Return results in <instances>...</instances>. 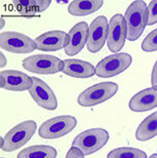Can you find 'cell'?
I'll return each instance as SVG.
<instances>
[{"label": "cell", "mask_w": 157, "mask_h": 158, "mask_svg": "<svg viewBox=\"0 0 157 158\" xmlns=\"http://www.w3.org/2000/svg\"><path fill=\"white\" fill-rule=\"evenodd\" d=\"M103 4V0H75L70 2L68 6V12L75 17H84L99 10Z\"/></svg>", "instance_id": "cell-17"}, {"label": "cell", "mask_w": 157, "mask_h": 158, "mask_svg": "<svg viewBox=\"0 0 157 158\" xmlns=\"http://www.w3.org/2000/svg\"><path fill=\"white\" fill-rule=\"evenodd\" d=\"M77 124V120L74 116L63 115L46 120L40 125L38 135L43 139L62 138L64 135L70 134Z\"/></svg>", "instance_id": "cell-6"}, {"label": "cell", "mask_w": 157, "mask_h": 158, "mask_svg": "<svg viewBox=\"0 0 157 158\" xmlns=\"http://www.w3.org/2000/svg\"><path fill=\"white\" fill-rule=\"evenodd\" d=\"M126 25V38L134 41L142 36L148 24V6L144 1H134L124 15Z\"/></svg>", "instance_id": "cell-1"}, {"label": "cell", "mask_w": 157, "mask_h": 158, "mask_svg": "<svg viewBox=\"0 0 157 158\" xmlns=\"http://www.w3.org/2000/svg\"><path fill=\"white\" fill-rule=\"evenodd\" d=\"M109 140L108 131L104 128H90L82 131L74 139L72 147H77L83 155H90L105 147Z\"/></svg>", "instance_id": "cell-2"}, {"label": "cell", "mask_w": 157, "mask_h": 158, "mask_svg": "<svg viewBox=\"0 0 157 158\" xmlns=\"http://www.w3.org/2000/svg\"><path fill=\"white\" fill-rule=\"evenodd\" d=\"M51 0H15L12 1V5L23 15H33L35 14L43 12L51 5Z\"/></svg>", "instance_id": "cell-18"}, {"label": "cell", "mask_w": 157, "mask_h": 158, "mask_svg": "<svg viewBox=\"0 0 157 158\" xmlns=\"http://www.w3.org/2000/svg\"><path fill=\"white\" fill-rule=\"evenodd\" d=\"M63 73L74 78H89L96 74V67L89 62L78 59L65 60Z\"/></svg>", "instance_id": "cell-16"}, {"label": "cell", "mask_w": 157, "mask_h": 158, "mask_svg": "<svg viewBox=\"0 0 157 158\" xmlns=\"http://www.w3.org/2000/svg\"><path fill=\"white\" fill-rule=\"evenodd\" d=\"M36 127V122L33 120H27V121L19 123L3 137L4 146L1 150L5 152L19 150L30 141V139L35 134Z\"/></svg>", "instance_id": "cell-4"}, {"label": "cell", "mask_w": 157, "mask_h": 158, "mask_svg": "<svg viewBox=\"0 0 157 158\" xmlns=\"http://www.w3.org/2000/svg\"><path fill=\"white\" fill-rule=\"evenodd\" d=\"M58 152L52 146L36 145L22 150L18 154V158H56Z\"/></svg>", "instance_id": "cell-20"}, {"label": "cell", "mask_w": 157, "mask_h": 158, "mask_svg": "<svg viewBox=\"0 0 157 158\" xmlns=\"http://www.w3.org/2000/svg\"><path fill=\"white\" fill-rule=\"evenodd\" d=\"M107 158H147L146 153L140 149L121 147L110 151Z\"/></svg>", "instance_id": "cell-21"}, {"label": "cell", "mask_w": 157, "mask_h": 158, "mask_svg": "<svg viewBox=\"0 0 157 158\" xmlns=\"http://www.w3.org/2000/svg\"><path fill=\"white\" fill-rule=\"evenodd\" d=\"M131 63L133 58L128 53L121 52L111 55L98 63L96 67V74L101 78L117 76L130 68Z\"/></svg>", "instance_id": "cell-7"}, {"label": "cell", "mask_w": 157, "mask_h": 158, "mask_svg": "<svg viewBox=\"0 0 157 158\" xmlns=\"http://www.w3.org/2000/svg\"><path fill=\"white\" fill-rule=\"evenodd\" d=\"M118 85L114 82H101L86 88L78 96L77 103L82 107H93L102 104L114 97Z\"/></svg>", "instance_id": "cell-3"}, {"label": "cell", "mask_w": 157, "mask_h": 158, "mask_svg": "<svg viewBox=\"0 0 157 158\" xmlns=\"http://www.w3.org/2000/svg\"><path fill=\"white\" fill-rule=\"evenodd\" d=\"M141 47L144 52H157V29L153 30L145 37Z\"/></svg>", "instance_id": "cell-22"}, {"label": "cell", "mask_w": 157, "mask_h": 158, "mask_svg": "<svg viewBox=\"0 0 157 158\" xmlns=\"http://www.w3.org/2000/svg\"><path fill=\"white\" fill-rule=\"evenodd\" d=\"M0 86L7 90L24 91L32 86V78L17 70H5L0 73Z\"/></svg>", "instance_id": "cell-12"}, {"label": "cell", "mask_w": 157, "mask_h": 158, "mask_svg": "<svg viewBox=\"0 0 157 158\" xmlns=\"http://www.w3.org/2000/svg\"><path fill=\"white\" fill-rule=\"evenodd\" d=\"M29 94L35 103L42 109L53 111L58 107V100L52 89L44 81L37 77H32V86Z\"/></svg>", "instance_id": "cell-10"}, {"label": "cell", "mask_w": 157, "mask_h": 158, "mask_svg": "<svg viewBox=\"0 0 157 158\" xmlns=\"http://www.w3.org/2000/svg\"><path fill=\"white\" fill-rule=\"evenodd\" d=\"M4 26H5V20L4 19H1V22H0V28H4Z\"/></svg>", "instance_id": "cell-27"}, {"label": "cell", "mask_w": 157, "mask_h": 158, "mask_svg": "<svg viewBox=\"0 0 157 158\" xmlns=\"http://www.w3.org/2000/svg\"><path fill=\"white\" fill-rule=\"evenodd\" d=\"M157 135V112L152 113L139 125L136 131V139L140 142H146Z\"/></svg>", "instance_id": "cell-19"}, {"label": "cell", "mask_w": 157, "mask_h": 158, "mask_svg": "<svg viewBox=\"0 0 157 158\" xmlns=\"http://www.w3.org/2000/svg\"><path fill=\"white\" fill-rule=\"evenodd\" d=\"M23 68L32 73L41 75H51L63 72L64 62L51 55H35L24 59L22 62Z\"/></svg>", "instance_id": "cell-5"}, {"label": "cell", "mask_w": 157, "mask_h": 158, "mask_svg": "<svg viewBox=\"0 0 157 158\" xmlns=\"http://www.w3.org/2000/svg\"><path fill=\"white\" fill-rule=\"evenodd\" d=\"M128 107L134 112H145L157 107V88L150 87L141 90L131 98Z\"/></svg>", "instance_id": "cell-15"}, {"label": "cell", "mask_w": 157, "mask_h": 158, "mask_svg": "<svg viewBox=\"0 0 157 158\" xmlns=\"http://www.w3.org/2000/svg\"><path fill=\"white\" fill-rule=\"evenodd\" d=\"M0 46L6 52L14 53H29L37 48L35 41L29 36L11 31L0 34Z\"/></svg>", "instance_id": "cell-8"}, {"label": "cell", "mask_w": 157, "mask_h": 158, "mask_svg": "<svg viewBox=\"0 0 157 158\" xmlns=\"http://www.w3.org/2000/svg\"><path fill=\"white\" fill-rule=\"evenodd\" d=\"M149 158H157V154H152Z\"/></svg>", "instance_id": "cell-28"}, {"label": "cell", "mask_w": 157, "mask_h": 158, "mask_svg": "<svg viewBox=\"0 0 157 158\" xmlns=\"http://www.w3.org/2000/svg\"><path fill=\"white\" fill-rule=\"evenodd\" d=\"M66 158H84L83 153L77 147H71L70 150L67 152Z\"/></svg>", "instance_id": "cell-24"}, {"label": "cell", "mask_w": 157, "mask_h": 158, "mask_svg": "<svg viewBox=\"0 0 157 158\" xmlns=\"http://www.w3.org/2000/svg\"><path fill=\"white\" fill-rule=\"evenodd\" d=\"M1 158H4V157H1Z\"/></svg>", "instance_id": "cell-30"}, {"label": "cell", "mask_w": 157, "mask_h": 158, "mask_svg": "<svg viewBox=\"0 0 157 158\" xmlns=\"http://www.w3.org/2000/svg\"><path fill=\"white\" fill-rule=\"evenodd\" d=\"M37 49L41 52H56L67 46L69 35L64 31H48L34 40Z\"/></svg>", "instance_id": "cell-13"}, {"label": "cell", "mask_w": 157, "mask_h": 158, "mask_svg": "<svg viewBox=\"0 0 157 158\" xmlns=\"http://www.w3.org/2000/svg\"><path fill=\"white\" fill-rule=\"evenodd\" d=\"M6 64H7V60H6L5 56L2 52H0V67L3 68L4 66H6Z\"/></svg>", "instance_id": "cell-26"}, {"label": "cell", "mask_w": 157, "mask_h": 158, "mask_svg": "<svg viewBox=\"0 0 157 158\" xmlns=\"http://www.w3.org/2000/svg\"><path fill=\"white\" fill-rule=\"evenodd\" d=\"M58 3H67V2H69V1H67V0H65V1H56Z\"/></svg>", "instance_id": "cell-29"}, {"label": "cell", "mask_w": 157, "mask_h": 158, "mask_svg": "<svg viewBox=\"0 0 157 158\" xmlns=\"http://www.w3.org/2000/svg\"><path fill=\"white\" fill-rule=\"evenodd\" d=\"M157 23V1H151L148 5V26Z\"/></svg>", "instance_id": "cell-23"}, {"label": "cell", "mask_w": 157, "mask_h": 158, "mask_svg": "<svg viewBox=\"0 0 157 158\" xmlns=\"http://www.w3.org/2000/svg\"><path fill=\"white\" fill-rule=\"evenodd\" d=\"M126 39V25L124 17L116 14L109 22V33L107 44L110 52H117L123 48Z\"/></svg>", "instance_id": "cell-11"}, {"label": "cell", "mask_w": 157, "mask_h": 158, "mask_svg": "<svg viewBox=\"0 0 157 158\" xmlns=\"http://www.w3.org/2000/svg\"><path fill=\"white\" fill-rule=\"evenodd\" d=\"M109 23L104 15H99L92 22L89 29V38H87V50L92 53L100 52L105 42L108 39Z\"/></svg>", "instance_id": "cell-9"}, {"label": "cell", "mask_w": 157, "mask_h": 158, "mask_svg": "<svg viewBox=\"0 0 157 158\" xmlns=\"http://www.w3.org/2000/svg\"><path fill=\"white\" fill-rule=\"evenodd\" d=\"M89 25L85 22L77 23L69 31V41L65 47V52L68 56H75L83 49L89 38Z\"/></svg>", "instance_id": "cell-14"}, {"label": "cell", "mask_w": 157, "mask_h": 158, "mask_svg": "<svg viewBox=\"0 0 157 158\" xmlns=\"http://www.w3.org/2000/svg\"><path fill=\"white\" fill-rule=\"evenodd\" d=\"M151 84L153 87L157 88V61L155 63L154 67L152 70V75H151Z\"/></svg>", "instance_id": "cell-25"}]
</instances>
